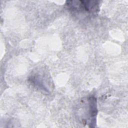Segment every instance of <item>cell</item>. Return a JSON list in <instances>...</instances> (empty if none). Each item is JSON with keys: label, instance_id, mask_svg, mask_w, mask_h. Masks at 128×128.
<instances>
[{"label": "cell", "instance_id": "obj_3", "mask_svg": "<svg viewBox=\"0 0 128 128\" xmlns=\"http://www.w3.org/2000/svg\"><path fill=\"white\" fill-rule=\"evenodd\" d=\"M44 72L40 71L33 72L28 78V81L34 87L46 92H50V80L48 78V74L46 75Z\"/></svg>", "mask_w": 128, "mask_h": 128}, {"label": "cell", "instance_id": "obj_2", "mask_svg": "<svg viewBox=\"0 0 128 128\" xmlns=\"http://www.w3.org/2000/svg\"><path fill=\"white\" fill-rule=\"evenodd\" d=\"M82 121L83 124H88L90 127H94L98 113L96 98L91 96L82 100Z\"/></svg>", "mask_w": 128, "mask_h": 128}, {"label": "cell", "instance_id": "obj_1", "mask_svg": "<svg viewBox=\"0 0 128 128\" xmlns=\"http://www.w3.org/2000/svg\"><path fill=\"white\" fill-rule=\"evenodd\" d=\"M100 2L98 0H68L66 5L72 14L88 18L95 16L98 13Z\"/></svg>", "mask_w": 128, "mask_h": 128}]
</instances>
